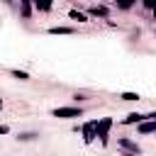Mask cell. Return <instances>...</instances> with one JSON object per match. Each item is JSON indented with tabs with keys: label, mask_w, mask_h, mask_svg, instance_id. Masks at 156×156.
Masks as SVG:
<instances>
[{
	"label": "cell",
	"mask_w": 156,
	"mask_h": 156,
	"mask_svg": "<svg viewBox=\"0 0 156 156\" xmlns=\"http://www.w3.org/2000/svg\"><path fill=\"white\" fill-rule=\"evenodd\" d=\"M51 115L54 117H61V119H68V117H80V110L78 107H56Z\"/></svg>",
	"instance_id": "1"
},
{
	"label": "cell",
	"mask_w": 156,
	"mask_h": 156,
	"mask_svg": "<svg viewBox=\"0 0 156 156\" xmlns=\"http://www.w3.org/2000/svg\"><path fill=\"white\" fill-rule=\"evenodd\" d=\"M12 76H15V78H20V80H27V78H29L24 71H12Z\"/></svg>",
	"instance_id": "10"
},
{
	"label": "cell",
	"mask_w": 156,
	"mask_h": 156,
	"mask_svg": "<svg viewBox=\"0 0 156 156\" xmlns=\"http://www.w3.org/2000/svg\"><path fill=\"white\" fill-rule=\"evenodd\" d=\"M144 5H146V7H151V10H154V7H156V0H146V2H144Z\"/></svg>",
	"instance_id": "13"
},
{
	"label": "cell",
	"mask_w": 156,
	"mask_h": 156,
	"mask_svg": "<svg viewBox=\"0 0 156 156\" xmlns=\"http://www.w3.org/2000/svg\"><path fill=\"white\" fill-rule=\"evenodd\" d=\"M98 136V119H93V122H88V124H83V139L90 144L93 139Z\"/></svg>",
	"instance_id": "2"
},
{
	"label": "cell",
	"mask_w": 156,
	"mask_h": 156,
	"mask_svg": "<svg viewBox=\"0 0 156 156\" xmlns=\"http://www.w3.org/2000/svg\"><path fill=\"white\" fill-rule=\"evenodd\" d=\"M7 132H10V129H7L5 124H0V134H7Z\"/></svg>",
	"instance_id": "14"
},
{
	"label": "cell",
	"mask_w": 156,
	"mask_h": 156,
	"mask_svg": "<svg viewBox=\"0 0 156 156\" xmlns=\"http://www.w3.org/2000/svg\"><path fill=\"white\" fill-rule=\"evenodd\" d=\"M49 32H51V34H71L73 29H68V27H51Z\"/></svg>",
	"instance_id": "7"
},
{
	"label": "cell",
	"mask_w": 156,
	"mask_h": 156,
	"mask_svg": "<svg viewBox=\"0 0 156 156\" xmlns=\"http://www.w3.org/2000/svg\"><path fill=\"white\" fill-rule=\"evenodd\" d=\"M141 122H144V115H139V112H132L124 117V124H141Z\"/></svg>",
	"instance_id": "4"
},
{
	"label": "cell",
	"mask_w": 156,
	"mask_h": 156,
	"mask_svg": "<svg viewBox=\"0 0 156 156\" xmlns=\"http://www.w3.org/2000/svg\"><path fill=\"white\" fill-rule=\"evenodd\" d=\"M119 144H122V146H127V149H132V151H139V149H136V144H132V141H127V139H122Z\"/></svg>",
	"instance_id": "12"
},
{
	"label": "cell",
	"mask_w": 156,
	"mask_h": 156,
	"mask_svg": "<svg viewBox=\"0 0 156 156\" xmlns=\"http://www.w3.org/2000/svg\"><path fill=\"white\" fill-rule=\"evenodd\" d=\"M122 100H139L136 93H122Z\"/></svg>",
	"instance_id": "11"
},
{
	"label": "cell",
	"mask_w": 156,
	"mask_h": 156,
	"mask_svg": "<svg viewBox=\"0 0 156 156\" xmlns=\"http://www.w3.org/2000/svg\"><path fill=\"white\" fill-rule=\"evenodd\" d=\"M110 124H112V119H110V117H105V119H100V122H98V136H100V141H102V144L107 141V129H110Z\"/></svg>",
	"instance_id": "3"
},
{
	"label": "cell",
	"mask_w": 156,
	"mask_h": 156,
	"mask_svg": "<svg viewBox=\"0 0 156 156\" xmlns=\"http://www.w3.org/2000/svg\"><path fill=\"white\" fill-rule=\"evenodd\" d=\"M34 7H37V10H41V12H46V10H51V2H46V0H41V2H39V0H37V2H34Z\"/></svg>",
	"instance_id": "6"
},
{
	"label": "cell",
	"mask_w": 156,
	"mask_h": 156,
	"mask_svg": "<svg viewBox=\"0 0 156 156\" xmlns=\"http://www.w3.org/2000/svg\"><path fill=\"white\" fill-rule=\"evenodd\" d=\"M0 107H2V100H0Z\"/></svg>",
	"instance_id": "16"
},
{
	"label": "cell",
	"mask_w": 156,
	"mask_h": 156,
	"mask_svg": "<svg viewBox=\"0 0 156 156\" xmlns=\"http://www.w3.org/2000/svg\"><path fill=\"white\" fill-rule=\"evenodd\" d=\"M90 12H93V15H100V17H105V15H107V10H105V7H98V5H95Z\"/></svg>",
	"instance_id": "9"
},
{
	"label": "cell",
	"mask_w": 156,
	"mask_h": 156,
	"mask_svg": "<svg viewBox=\"0 0 156 156\" xmlns=\"http://www.w3.org/2000/svg\"><path fill=\"white\" fill-rule=\"evenodd\" d=\"M154 20H156V7H154Z\"/></svg>",
	"instance_id": "15"
},
{
	"label": "cell",
	"mask_w": 156,
	"mask_h": 156,
	"mask_svg": "<svg viewBox=\"0 0 156 156\" xmlns=\"http://www.w3.org/2000/svg\"><path fill=\"white\" fill-rule=\"evenodd\" d=\"M139 132H141V134H151V132H156V122H141V124H139Z\"/></svg>",
	"instance_id": "5"
},
{
	"label": "cell",
	"mask_w": 156,
	"mask_h": 156,
	"mask_svg": "<svg viewBox=\"0 0 156 156\" xmlns=\"http://www.w3.org/2000/svg\"><path fill=\"white\" fill-rule=\"evenodd\" d=\"M71 17H73V20H78V22H85V15H83V12H78V10H71Z\"/></svg>",
	"instance_id": "8"
}]
</instances>
